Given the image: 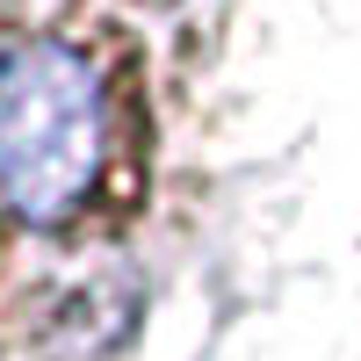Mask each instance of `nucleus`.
<instances>
[{
	"label": "nucleus",
	"instance_id": "1",
	"mask_svg": "<svg viewBox=\"0 0 361 361\" xmlns=\"http://www.w3.org/2000/svg\"><path fill=\"white\" fill-rule=\"evenodd\" d=\"M109 159V94L66 37H29L0 58V202L22 224H66Z\"/></svg>",
	"mask_w": 361,
	"mask_h": 361
}]
</instances>
